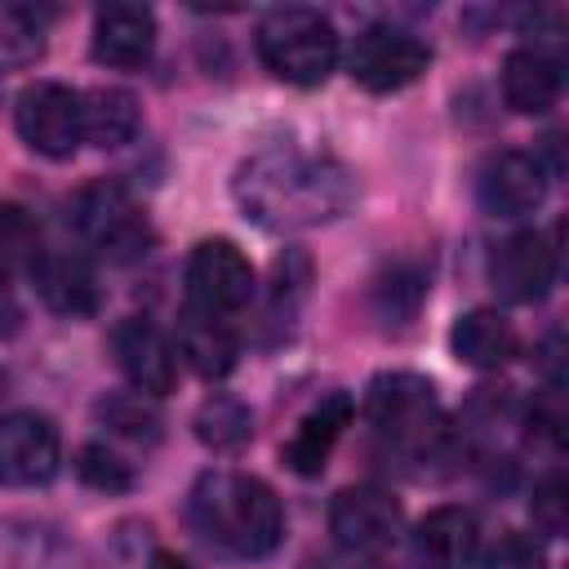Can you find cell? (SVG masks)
I'll return each instance as SVG.
<instances>
[{
  "label": "cell",
  "instance_id": "26",
  "mask_svg": "<svg viewBox=\"0 0 569 569\" xmlns=\"http://www.w3.org/2000/svg\"><path fill=\"white\" fill-rule=\"evenodd\" d=\"M98 418H107V427H116L120 436H133V440H151L156 436V418L142 409V400H133V396H111V400H102L98 405Z\"/></svg>",
  "mask_w": 569,
  "mask_h": 569
},
{
  "label": "cell",
  "instance_id": "30",
  "mask_svg": "<svg viewBox=\"0 0 569 569\" xmlns=\"http://www.w3.org/2000/svg\"><path fill=\"white\" fill-rule=\"evenodd\" d=\"M147 569H196V565H187V560H182L178 551H156Z\"/></svg>",
  "mask_w": 569,
  "mask_h": 569
},
{
  "label": "cell",
  "instance_id": "23",
  "mask_svg": "<svg viewBox=\"0 0 569 569\" xmlns=\"http://www.w3.org/2000/svg\"><path fill=\"white\" fill-rule=\"evenodd\" d=\"M196 436H200V445H209L218 453L240 449L253 436V413L236 396H209L196 409Z\"/></svg>",
  "mask_w": 569,
  "mask_h": 569
},
{
  "label": "cell",
  "instance_id": "28",
  "mask_svg": "<svg viewBox=\"0 0 569 569\" xmlns=\"http://www.w3.org/2000/svg\"><path fill=\"white\" fill-rule=\"evenodd\" d=\"M485 569H542V551L525 533H502L485 556Z\"/></svg>",
  "mask_w": 569,
  "mask_h": 569
},
{
  "label": "cell",
  "instance_id": "4",
  "mask_svg": "<svg viewBox=\"0 0 569 569\" xmlns=\"http://www.w3.org/2000/svg\"><path fill=\"white\" fill-rule=\"evenodd\" d=\"M369 427L391 440L396 449H431L440 436V405L436 387L418 373H378L365 391Z\"/></svg>",
  "mask_w": 569,
  "mask_h": 569
},
{
  "label": "cell",
  "instance_id": "1",
  "mask_svg": "<svg viewBox=\"0 0 569 569\" xmlns=\"http://www.w3.org/2000/svg\"><path fill=\"white\" fill-rule=\"evenodd\" d=\"M244 218L267 231H307L342 218L356 204L351 169L311 147H262L253 151L231 182Z\"/></svg>",
  "mask_w": 569,
  "mask_h": 569
},
{
  "label": "cell",
  "instance_id": "17",
  "mask_svg": "<svg viewBox=\"0 0 569 569\" xmlns=\"http://www.w3.org/2000/svg\"><path fill=\"white\" fill-rule=\"evenodd\" d=\"M31 280H36V293L44 298V307L58 311V316L76 320V316L98 311V276L80 253H53V258L44 253L36 262Z\"/></svg>",
  "mask_w": 569,
  "mask_h": 569
},
{
  "label": "cell",
  "instance_id": "19",
  "mask_svg": "<svg viewBox=\"0 0 569 569\" xmlns=\"http://www.w3.org/2000/svg\"><path fill=\"white\" fill-rule=\"evenodd\" d=\"M449 347L471 369H502L516 356V329H511L507 316H498L489 307H476V311H467V316L453 320Z\"/></svg>",
  "mask_w": 569,
  "mask_h": 569
},
{
  "label": "cell",
  "instance_id": "2",
  "mask_svg": "<svg viewBox=\"0 0 569 569\" xmlns=\"http://www.w3.org/2000/svg\"><path fill=\"white\" fill-rule=\"evenodd\" d=\"M191 516L196 525L236 556H271L284 538V511L271 485L244 471H209L191 489Z\"/></svg>",
  "mask_w": 569,
  "mask_h": 569
},
{
  "label": "cell",
  "instance_id": "12",
  "mask_svg": "<svg viewBox=\"0 0 569 569\" xmlns=\"http://www.w3.org/2000/svg\"><path fill=\"white\" fill-rule=\"evenodd\" d=\"M476 196H480L485 213H493V218L533 213L542 204V196H547V169L529 151H498V156H489L480 164Z\"/></svg>",
  "mask_w": 569,
  "mask_h": 569
},
{
  "label": "cell",
  "instance_id": "16",
  "mask_svg": "<svg viewBox=\"0 0 569 569\" xmlns=\"http://www.w3.org/2000/svg\"><path fill=\"white\" fill-rule=\"evenodd\" d=\"M413 547L427 569H471L480 551V525L467 507H436L418 520Z\"/></svg>",
  "mask_w": 569,
  "mask_h": 569
},
{
  "label": "cell",
  "instance_id": "5",
  "mask_svg": "<svg viewBox=\"0 0 569 569\" xmlns=\"http://www.w3.org/2000/svg\"><path fill=\"white\" fill-rule=\"evenodd\" d=\"M13 129L18 138L49 160H67L84 142V107L71 84L36 80L13 102Z\"/></svg>",
  "mask_w": 569,
  "mask_h": 569
},
{
  "label": "cell",
  "instance_id": "27",
  "mask_svg": "<svg viewBox=\"0 0 569 569\" xmlns=\"http://www.w3.org/2000/svg\"><path fill=\"white\" fill-rule=\"evenodd\" d=\"M529 511H533V525L542 529V533H565V480H560V471H551L538 489H533V502H529Z\"/></svg>",
  "mask_w": 569,
  "mask_h": 569
},
{
  "label": "cell",
  "instance_id": "21",
  "mask_svg": "<svg viewBox=\"0 0 569 569\" xmlns=\"http://www.w3.org/2000/svg\"><path fill=\"white\" fill-rule=\"evenodd\" d=\"M80 107H84V138H93L98 147H124L142 124L138 98L124 89H89L80 93Z\"/></svg>",
  "mask_w": 569,
  "mask_h": 569
},
{
  "label": "cell",
  "instance_id": "9",
  "mask_svg": "<svg viewBox=\"0 0 569 569\" xmlns=\"http://www.w3.org/2000/svg\"><path fill=\"white\" fill-rule=\"evenodd\" d=\"M58 462H62V436L44 413L18 409L0 418V485L9 489L44 485L53 480Z\"/></svg>",
  "mask_w": 569,
  "mask_h": 569
},
{
  "label": "cell",
  "instance_id": "20",
  "mask_svg": "<svg viewBox=\"0 0 569 569\" xmlns=\"http://www.w3.org/2000/svg\"><path fill=\"white\" fill-rule=\"evenodd\" d=\"M173 351H178L200 378H209V382L227 378V373L236 369V356H240L236 333L222 325V316H204V311L182 316V325H178V347H173Z\"/></svg>",
  "mask_w": 569,
  "mask_h": 569
},
{
  "label": "cell",
  "instance_id": "31",
  "mask_svg": "<svg viewBox=\"0 0 569 569\" xmlns=\"http://www.w3.org/2000/svg\"><path fill=\"white\" fill-rule=\"evenodd\" d=\"M373 569H387V565H373Z\"/></svg>",
  "mask_w": 569,
  "mask_h": 569
},
{
  "label": "cell",
  "instance_id": "10",
  "mask_svg": "<svg viewBox=\"0 0 569 569\" xmlns=\"http://www.w3.org/2000/svg\"><path fill=\"white\" fill-rule=\"evenodd\" d=\"M329 533L342 551H382L400 533V502L378 485H351L329 502Z\"/></svg>",
  "mask_w": 569,
  "mask_h": 569
},
{
  "label": "cell",
  "instance_id": "15",
  "mask_svg": "<svg viewBox=\"0 0 569 569\" xmlns=\"http://www.w3.org/2000/svg\"><path fill=\"white\" fill-rule=\"evenodd\" d=\"M156 49V13L133 0L102 4L93 13V58L107 67H142Z\"/></svg>",
  "mask_w": 569,
  "mask_h": 569
},
{
  "label": "cell",
  "instance_id": "13",
  "mask_svg": "<svg viewBox=\"0 0 569 569\" xmlns=\"http://www.w3.org/2000/svg\"><path fill=\"white\" fill-rule=\"evenodd\" d=\"M489 280L507 302H542L556 280V249L542 231H516L498 244L489 262Z\"/></svg>",
  "mask_w": 569,
  "mask_h": 569
},
{
  "label": "cell",
  "instance_id": "14",
  "mask_svg": "<svg viewBox=\"0 0 569 569\" xmlns=\"http://www.w3.org/2000/svg\"><path fill=\"white\" fill-rule=\"evenodd\" d=\"M351 413H356V400H351L347 391H329L316 409L302 413V422L293 427L289 445L280 449L284 467H289L293 476H320L325 462H329V453H333V445H338L342 431L351 427Z\"/></svg>",
  "mask_w": 569,
  "mask_h": 569
},
{
  "label": "cell",
  "instance_id": "18",
  "mask_svg": "<svg viewBox=\"0 0 569 569\" xmlns=\"http://www.w3.org/2000/svg\"><path fill=\"white\" fill-rule=\"evenodd\" d=\"M502 98L520 116H542L560 98V62L542 49H511L502 62Z\"/></svg>",
  "mask_w": 569,
  "mask_h": 569
},
{
  "label": "cell",
  "instance_id": "25",
  "mask_svg": "<svg viewBox=\"0 0 569 569\" xmlns=\"http://www.w3.org/2000/svg\"><path fill=\"white\" fill-rule=\"evenodd\" d=\"M40 53V27L27 9L0 4V62H31Z\"/></svg>",
  "mask_w": 569,
  "mask_h": 569
},
{
  "label": "cell",
  "instance_id": "24",
  "mask_svg": "<svg viewBox=\"0 0 569 569\" xmlns=\"http://www.w3.org/2000/svg\"><path fill=\"white\" fill-rule=\"evenodd\" d=\"M76 476L89 485V489H102V493H124L133 485V471L120 453H111L107 445H84L76 453Z\"/></svg>",
  "mask_w": 569,
  "mask_h": 569
},
{
  "label": "cell",
  "instance_id": "6",
  "mask_svg": "<svg viewBox=\"0 0 569 569\" xmlns=\"http://www.w3.org/2000/svg\"><path fill=\"white\" fill-rule=\"evenodd\" d=\"M67 222L93 244L102 249L111 262H129L138 253H147V222L133 209V200L124 196V187L116 182H89L67 200Z\"/></svg>",
  "mask_w": 569,
  "mask_h": 569
},
{
  "label": "cell",
  "instance_id": "22",
  "mask_svg": "<svg viewBox=\"0 0 569 569\" xmlns=\"http://www.w3.org/2000/svg\"><path fill=\"white\" fill-rule=\"evenodd\" d=\"M44 258V231L31 209L0 200V276H31Z\"/></svg>",
  "mask_w": 569,
  "mask_h": 569
},
{
  "label": "cell",
  "instance_id": "7",
  "mask_svg": "<svg viewBox=\"0 0 569 569\" xmlns=\"http://www.w3.org/2000/svg\"><path fill=\"white\" fill-rule=\"evenodd\" d=\"M431 62V49L405 31V27H391V22H373L356 36L351 53H347V71L360 89L369 93H396L405 84H413Z\"/></svg>",
  "mask_w": 569,
  "mask_h": 569
},
{
  "label": "cell",
  "instance_id": "3",
  "mask_svg": "<svg viewBox=\"0 0 569 569\" xmlns=\"http://www.w3.org/2000/svg\"><path fill=\"white\" fill-rule=\"evenodd\" d=\"M253 44H258L262 67L276 80L298 84V89L325 84L329 71L338 67V31L320 9H307V4L271 9L258 22Z\"/></svg>",
  "mask_w": 569,
  "mask_h": 569
},
{
  "label": "cell",
  "instance_id": "29",
  "mask_svg": "<svg viewBox=\"0 0 569 569\" xmlns=\"http://www.w3.org/2000/svg\"><path fill=\"white\" fill-rule=\"evenodd\" d=\"M18 320H22V311H18V302L0 289V338H9L13 329H18Z\"/></svg>",
  "mask_w": 569,
  "mask_h": 569
},
{
  "label": "cell",
  "instance_id": "8",
  "mask_svg": "<svg viewBox=\"0 0 569 569\" xmlns=\"http://www.w3.org/2000/svg\"><path fill=\"white\" fill-rule=\"evenodd\" d=\"M187 293H191L196 311H204V316L240 311L253 293V267H249L244 249L222 236L200 240L187 258Z\"/></svg>",
  "mask_w": 569,
  "mask_h": 569
},
{
  "label": "cell",
  "instance_id": "11",
  "mask_svg": "<svg viewBox=\"0 0 569 569\" xmlns=\"http://www.w3.org/2000/svg\"><path fill=\"white\" fill-rule=\"evenodd\" d=\"M111 356L142 396H169L178 382V351L151 320L124 316L111 329Z\"/></svg>",
  "mask_w": 569,
  "mask_h": 569
}]
</instances>
